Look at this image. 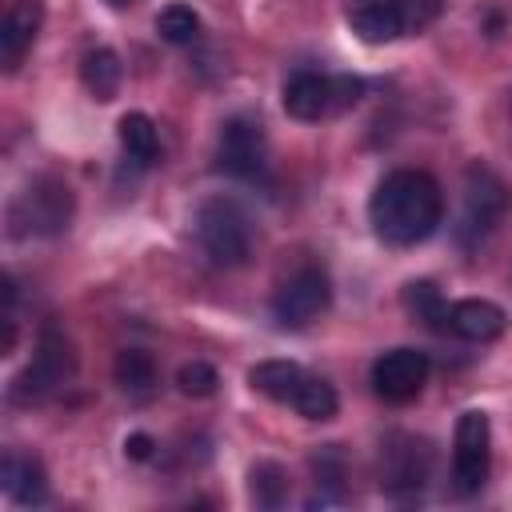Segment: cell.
I'll return each instance as SVG.
<instances>
[{
    "label": "cell",
    "instance_id": "9a60e30c",
    "mask_svg": "<svg viewBox=\"0 0 512 512\" xmlns=\"http://www.w3.org/2000/svg\"><path fill=\"white\" fill-rule=\"evenodd\" d=\"M36 28H40V8H36L32 0H16V4L8 8L4 24H0V60H4L8 72L20 68L24 52H28L32 40H36Z\"/></svg>",
    "mask_w": 512,
    "mask_h": 512
},
{
    "label": "cell",
    "instance_id": "484cf974",
    "mask_svg": "<svg viewBox=\"0 0 512 512\" xmlns=\"http://www.w3.org/2000/svg\"><path fill=\"white\" fill-rule=\"evenodd\" d=\"M332 96H336V112H344L364 96V80L360 76H332Z\"/></svg>",
    "mask_w": 512,
    "mask_h": 512
},
{
    "label": "cell",
    "instance_id": "7402d4cb",
    "mask_svg": "<svg viewBox=\"0 0 512 512\" xmlns=\"http://www.w3.org/2000/svg\"><path fill=\"white\" fill-rule=\"evenodd\" d=\"M248 492H252L256 508H280V504L288 500V476H284V468L272 464V460L252 464V472H248Z\"/></svg>",
    "mask_w": 512,
    "mask_h": 512
},
{
    "label": "cell",
    "instance_id": "8992f818",
    "mask_svg": "<svg viewBox=\"0 0 512 512\" xmlns=\"http://www.w3.org/2000/svg\"><path fill=\"white\" fill-rule=\"evenodd\" d=\"M332 304V284L320 268H300L292 272L276 296H272V320L280 328H308L320 312H328Z\"/></svg>",
    "mask_w": 512,
    "mask_h": 512
},
{
    "label": "cell",
    "instance_id": "e0dca14e",
    "mask_svg": "<svg viewBox=\"0 0 512 512\" xmlns=\"http://www.w3.org/2000/svg\"><path fill=\"white\" fill-rule=\"evenodd\" d=\"M80 80H84V88H88L96 100H112L116 88H120V80H124L120 56H116L112 48H92V52H84V60H80Z\"/></svg>",
    "mask_w": 512,
    "mask_h": 512
},
{
    "label": "cell",
    "instance_id": "30bf717a",
    "mask_svg": "<svg viewBox=\"0 0 512 512\" xmlns=\"http://www.w3.org/2000/svg\"><path fill=\"white\" fill-rule=\"evenodd\" d=\"M428 480V444L412 436H392L384 448V488L392 496L420 492Z\"/></svg>",
    "mask_w": 512,
    "mask_h": 512
},
{
    "label": "cell",
    "instance_id": "7c38bea8",
    "mask_svg": "<svg viewBox=\"0 0 512 512\" xmlns=\"http://www.w3.org/2000/svg\"><path fill=\"white\" fill-rule=\"evenodd\" d=\"M348 24L364 44H392L408 28V16L400 0H352Z\"/></svg>",
    "mask_w": 512,
    "mask_h": 512
},
{
    "label": "cell",
    "instance_id": "d6986e66",
    "mask_svg": "<svg viewBox=\"0 0 512 512\" xmlns=\"http://www.w3.org/2000/svg\"><path fill=\"white\" fill-rule=\"evenodd\" d=\"M404 308L416 320H424L428 328L448 332V304H444V296H440V288L432 280H408L404 284Z\"/></svg>",
    "mask_w": 512,
    "mask_h": 512
},
{
    "label": "cell",
    "instance_id": "ba28073f",
    "mask_svg": "<svg viewBox=\"0 0 512 512\" xmlns=\"http://www.w3.org/2000/svg\"><path fill=\"white\" fill-rule=\"evenodd\" d=\"M216 164H220V172L240 176V180L260 176L264 164H268L264 128H260L252 116H232V120H224L220 140H216Z\"/></svg>",
    "mask_w": 512,
    "mask_h": 512
},
{
    "label": "cell",
    "instance_id": "4316f807",
    "mask_svg": "<svg viewBox=\"0 0 512 512\" xmlns=\"http://www.w3.org/2000/svg\"><path fill=\"white\" fill-rule=\"evenodd\" d=\"M152 448H156V440H152L148 432H132V436L124 440V456H128V460H152Z\"/></svg>",
    "mask_w": 512,
    "mask_h": 512
},
{
    "label": "cell",
    "instance_id": "3957f363",
    "mask_svg": "<svg viewBox=\"0 0 512 512\" xmlns=\"http://www.w3.org/2000/svg\"><path fill=\"white\" fill-rule=\"evenodd\" d=\"M196 240L216 268H240L252 252L248 216L232 200H204L196 212Z\"/></svg>",
    "mask_w": 512,
    "mask_h": 512
},
{
    "label": "cell",
    "instance_id": "ffe728a7",
    "mask_svg": "<svg viewBox=\"0 0 512 512\" xmlns=\"http://www.w3.org/2000/svg\"><path fill=\"white\" fill-rule=\"evenodd\" d=\"M292 408L304 416V420H332L336 416V408H340V396H336V388L328 384V380H320V376H304V384L296 388V396H292Z\"/></svg>",
    "mask_w": 512,
    "mask_h": 512
},
{
    "label": "cell",
    "instance_id": "5bb4252c",
    "mask_svg": "<svg viewBox=\"0 0 512 512\" xmlns=\"http://www.w3.org/2000/svg\"><path fill=\"white\" fill-rule=\"evenodd\" d=\"M448 332H456L460 340H476V344L496 340L504 332V308L492 300H480V296L456 300L448 308Z\"/></svg>",
    "mask_w": 512,
    "mask_h": 512
},
{
    "label": "cell",
    "instance_id": "9c48e42d",
    "mask_svg": "<svg viewBox=\"0 0 512 512\" xmlns=\"http://www.w3.org/2000/svg\"><path fill=\"white\" fill-rule=\"evenodd\" d=\"M428 372H432V364H428L424 352H416V348H392V352L376 356V364H372V388L388 404H408L428 384Z\"/></svg>",
    "mask_w": 512,
    "mask_h": 512
},
{
    "label": "cell",
    "instance_id": "7a4b0ae2",
    "mask_svg": "<svg viewBox=\"0 0 512 512\" xmlns=\"http://www.w3.org/2000/svg\"><path fill=\"white\" fill-rule=\"evenodd\" d=\"M72 188L60 176L32 180L8 208V232L12 236H60L72 224Z\"/></svg>",
    "mask_w": 512,
    "mask_h": 512
},
{
    "label": "cell",
    "instance_id": "44dd1931",
    "mask_svg": "<svg viewBox=\"0 0 512 512\" xmlns=\"http://www.w3.org/2000/svg\"><path fill=\"white\" fill-rule=\"evenodd\" d=\"M112 376L124 392H152L156 384V360L144 348H124L112 364Z\"/></svg>",
    "mask_w": 512,
    "mask_h": 512
},
{
    "label": "cell",
    "instance_id": "2e32d148",
    "mask_svg": "<svg viewBox=\"0 0 512 512\" xmlns=\"http://www.w3.org/2000/svg\"><path fill=\"white\" fill-rule=\"evenodd\" d=\"M304 368L300 364H292V360H260V364H252L248 368V384L260 392V396H268V400H280V404H292V396H296V388L304 384Z\"/></svg>",
    "mask_w": 512,
    "mask_h": 512
},
{
    "label": "cell",
    "instance_id": "4fadbf2b",
    "mask_svg": "<svg viewBox=\"0 0 512 512\" xmlns=\"http://www.w3.org/2000/svg\"><path fill=\"white\" fill-rule=\"evenodd\" d=\"M0 488L12 504H44L48 500V476H44V464L28 452H4V464H0Z\"/></svg>",
    "mask_w": 512,
    "mask_h": 512
},
{
    "label": "cell",
    "instance_id": "d4e9b609",
    "mask_svg": "<svg viewBox=\"0 0 512 512\" xmlns=\"http://www.w3.org/2000/svg\"><path fill=\"white\" fill-rule=\"evenodd\" d=\"M176 384H180V392H184V396L204 400V396H212V392H216L220 376H216V368H212V364H204V360H188V364L176 372Z\"/></svg>",
    "mask_w": 512,
    "mask_h": 512
},
{
    "label": "cell",
    "instance_id": "ac0fdd59",
    "mask_svg": "<svg viewBox=\"0 0 512 512\" xmlns=\"http://www.w3.org/2000/svg\"><path fill=\"white\" fill-rule=\"evenodd\" d=\"M116 128H120V148H124V156L136 160L140 168H148V164L156 160V152H160V136H156L152 116H144V112H124Z\"/></svg>",
    "mask_w": 512,
    "mask_h": 512
},
{
    "label": "cell",
    "instance_id": "cb8c5ba5",
    "mask_svg": "<svg viewBox=\"0 0 512 512\" xmlns=\"http://www.w3.org/2000/svg\"><path fill=\"white\" fill-rule=\"evenodd\" d=\"M312 476H316V488H328V500L344 496V456H340V444H324L312 456Z\"/></svg>",
    "mask_w": 512,
    "mask_h": 512
},
{
    "label": "cell",
    "instance_id": "5b68a950",
    "mask_svg": "<svg viewBox=\"0 0 512 512\" xmlns=\"http://www.w3.org/2000/svg\"><path fill=\"white\" fill-rule=\"evenodd\" d=\"M508 208V188L504 180L484 168V164H472L464 172V212H460V224H456V236L464 244H476L480 236H488L496 228V220L504 216Z\"/></svg>",
    "mask_w": 512,
    "mask_h": 512
},
{
    "label": "cell",
    "instance_id": "6da1fadb",
    "mask_svg": "<svg viewBox=\"0 0 512 512\" xmlns=\"http://www.w3.org/2000/svg\"><path fill=\"white\" fill-rule=\"evenodd\" d=\"M440 216H444V192L420 168L388 172L368 200L372 232L392 248H412L428 240L440 228Z\"/></svg>",
    "mask_w": 512,
    "mask_h": 512
},
{
    "label": "cell",
    "instance_id": "603a6c76",
    "mask_svg": "<svg viewBox=\"0 0 512 512\" xmlns=\"http://www.w3.org/2000/svg\"><path fill=\"white\" fill-rule=\"evenodd\" d=\"M156 32L168 40V44H192L200 36V16L188 8V4H168L160 8L156 16Z\"/></svg>",
    "mask_w": 512,
    "mask_h": 512
},
{
    "label": "cell",
    "instance_id": "83f0119b",
    "mask_svg": "<svg viewBox=\"0 0 512 512\" xmlns=\"http://www.w3.org/2000/svg\"><path fill=\"white\" fill-rule=\"evenodd\" d=\"M108 4H124V0H108Z\"/></svg>",
    "mask_w": 512,
    "mask_h": 512
},
{
    "label": "cell",
    "instance_id": "8fae6325",
    "mask_svg": "<svg viewBox=\"0 0 512 512\" xmlns=\"http://www.w3.org/2000/svg\"><path fill=\"white\" fill-rule=\"evenodd\" d=\"M284 112L292 120H320L328 112H336V96H332V76L324 72H292L284 80Z\"/></svg>",
    "mask_w": 512,
    "mask_h": 512
},
{
    "label": "cell",
    "instance_id": "277c9868",
    "mask_svg": "<svg viewBox=\"0 0 512 512\" xmlns=\"http://www.w3.org/2000/svg\"><path fill=\"white\" fill-rule=\"evenodd\" d=\"M76 372V356H72V344L60 336V332H44L40 344H36V356L32 364L12 380V400L16 404H40L48 400L56 388H64Z\"/></svg>",
    "mask_w": 512,
    "mask_h": 512
},
{
    "label": "cell",
    "instance_id": "52a82bcc",
    "mask_svg": "<svg viewBox=\"0 0 512 512\" xmlns=\"http://www.w3.org/2000/svg\"><path fill=\"white\" fill-rule=\"evenodd\" d=\"M488 416L468 408L456 420V448H452V488L460 496H472L488 480Z\"/></svg>",
    "mask_w": 512,
    "mask_h": 512
}]
</instances>
